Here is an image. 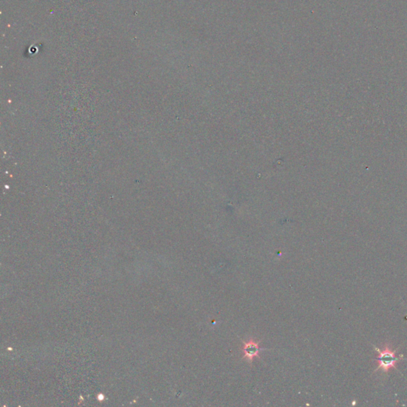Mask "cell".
<instances>
[{
    "instance_id": "6da1fadb",
    "label": "cell",
    "mask_w": 407,
    "mask_h": 407,
    "mask_svg": "<svg viewBox=\"0 0 407 407\" xmlns=\"http://www.w3.org/2000/svg\"><path fill=\"white\" fill-rule=\"evenodd\" d=\"M375 349L378 353L376 358L378 367L375 371L381 370L384 372H388L394 368L396 369L397 364L402 359V355H396L397 350L392 349L388 345H386L382 349L375 347Z\"/></svg>"
},
{
    "instance_id": "7a4b0ae2",
    "label": "cell",
    "mask_w": 407,
    "mask_h": 407,
    "mask_svg": "<svg viewBox=\"0 0 407 407\" xmlns=\"http://www.w3.org/2000/svg\"><path fill=\"white\" fill-rule=\"evenodd\" d=\"M262 350H264V348L259 346L258 342L255 341V340L250 339L249 341L244 342L243 344V356L244 359L248 360L250 362H252L255 358L258 357Z\"/></svg>"
}]
</instances>
